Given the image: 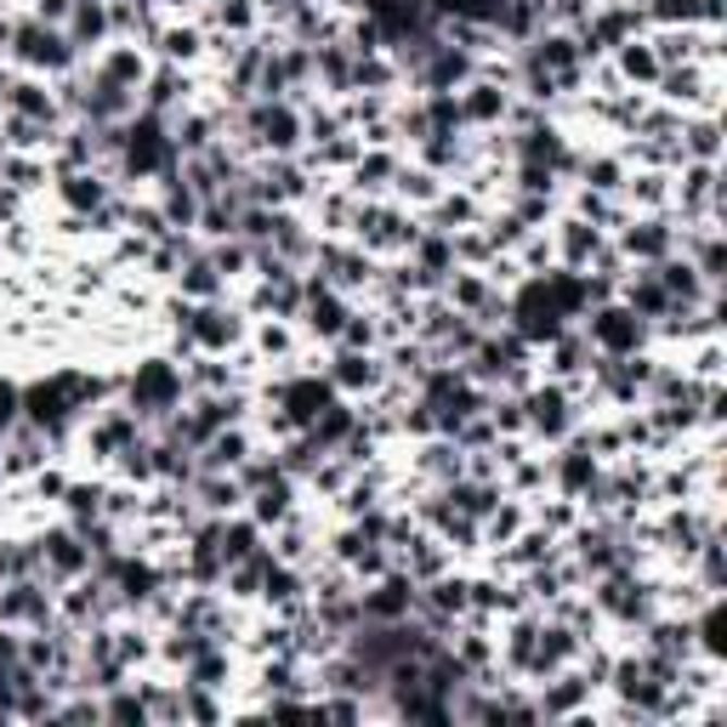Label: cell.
<instances>
[{
    "label": "cell",
    "instance_id": "obj_16",
    "mask_svg": "<svg viewBox=\"0 0 727 727\" xmlns=\"http://www.w3.org/2000/svg\"><path fill=\"white\" fill-rule=\"evenodd\" d=\"M216 290H222L216 262H211V256H193V262H188V273H183V296H199V302H211Z\"/></svg>",
    "mask_w": 727,
    "mask_h": 727
},
{
    "label": "cell",
    "instance_id": "obj_26",
    "mask_svg": "<svg viewBox=\"0 0 727 727\" xmlns=\"http://www.w3.org/2000/svg\"><path fill=\"white\" fill-rule=\"evenodd\" d=\"M68 12H74V0H35V17H40V23H52V29H58Z\"/></svg>",
    "mask_w": 727,
    "mask_h": 727
},
{
    "label": "cell",
    "instance_id": "obj_2",
    "mask_svg": "<svg viewBox=\"0 0 727 727\" xmlns=\"http://www.w3.org/2000/svg\"><path fill=\"white\" fill-rule=\"evenodd\" d=\"M58 619V603L52 591H46V580H7L0 586V625H29V631H40V625Z\"/></svg>",
    "mask_w": 727,
    "mask_h": 727
},
{
    "label": "cell",
    "instance_id": "obj_18",
    "mask_svg": "<svg viewBox=\"0 0 727 727\" xmlns=\"http://www.w3.org/2000/svg\"><path fill=\"white\" fill-rule=\"evenodd\" d=\"M597 245H603V239H597L591 222H568V234H563V256H568V267H580L586 256H597Z\"/></svg>",
    "mask_w": 727,
    "mask_h": 727
},
{
    "label": "cell",
    "instance_id": "obj_25",
    "mask_svg": "<svg viewBox=\"0 0 727 727\" xmlns=\"http://www.w3.org/2000/svg\"><path fill=\"white\" fill-rule=\"evenodd\" d=\"M586 177H591L597 193H614V188H619V165H614V160H597V165H586Z\"/></svg>",
    "mask_w": 727,
    "mask_h": 727
},
{
    "label": "cell",
    "instance_id": "obj_8",
    "mask_svg": "<svg viewBox=\"0 0 727 727\" xmlns=\"http://www.w3.org/2000/svg\"><path fill=\"white\" fill-rule=\"evenodd\" d=\"M109 35V0H74L68 12V46L74 52H86V46H97Z\"/></svg>",
    "mask_w": 727,
    "mask_h": 727
},
{
    "label": "cell",
    "instance_id": "obj_27",
    "mask_svg": "<svg viewBox=\"0 0 727 727\" xmlns=\"http://www.w3.org/2000/svg\"><path fill=\"white\" fill-rule=\"evenodd\" d=\"M7 580H12V546L0 540V586H7Z\"/></svg>",
    "mask_w": 727,
    "mask_h": 727
},
{
    "label": "cell",
    "instance_id": "obj_14",
    "mask_svg": "<svg viewBox=\"0 0 727 727\" xmlns=\"http://www.w3.org/2000/svg\"><path fill=\"white\" fill-rule=\"evenodd\" d=\"M625 250H631V256L660 262L665 250H670V228H665V222H637V228L625 234Z\"/></svg>",
    "mask_w": 727,
    "mask_h": 727
},
{
    "label": "cell",
    "instance_id": "obj_15",
    "mask_svg": "<svg viewBox=\"0 0 727 727\" xmlns=\"http://www.w3.org/2000/svg\"><path fill=\"white\" fill-rule=\"evenodd\" d=\"M97 74H103V80H114V86H125V91H137L148 68H142V58L131 52V46H120V52L103 58V68H97Z\"/></svg>",
    "mask_w": 727,
    "mask_h": 727
},
{
    "label": "cell",
    "instance_id": "obj_19",
    "mask_svg": "<svg viewBox=\"0 0 727 727\" xmlns=\"http://www.w3.org/2000/svg\"><path fill=\"white\" fill-rule=\"evenodd\" d=\"M183 91H188V86H183V74H177V68H160V74H154V86H148V114L171 109Z\"/></svg>",
    "mask_w": 727,
    "mask_h": 727
},
{
    "label": "cell",
    "instance_id": "obj_21",
    "mask_svg": "<svg viewBox=\"0 0 727 727\" xmlns=\"http://www.w3.org/2000/svg\"><path fill=\"white\" fill-rule=\"evenodd\" d=\"M17 421H23V387L0 381V438H7V433H17Z\"/></svg>",
    "mask_w": 727,
    "mask_h": 727
},
{
    "label": "cell",
    "instance_id": "obj_1",
    "mask_svg": "<svg viewBox=\"0 0 727 727\" xmlns=\"http://www.w3.org/2000/svg\"><path fill=\"white\" fill-rule=\"evenodd\" d=\"M183 369H171L165 359H148V364H137V375H131V415H171L183 404Z\"/></svg>",
    "mask_w": 727,
    "mask_h": 727
},
{
    "label": "cell",
    "instance_id": "obj_20",
    "mask_svg": "<svg viewBox=\"0 0 727 727\" xmlns=\"http://www.w3.org/2000/svg\"><path fill=\"white\" fill-rule=\"evenodd\" d=\"M586 359H591V347H586L580 336H557V359H551V369H557V375H574V369H586Z\"/></svg>",
    "mask_w": 727,
    "mask_h": 727
},
{
    "label": "cell",
    "instance_id": "obj_24",
    "mask_svg": "<svg viewBox=\"0 0 727 727\" xmlns=\"http://www.w3.org/2000/svg\"><path fill=\"white\" fill-rule=\"evenodd\" d=\"M193 52H199V35H193V29H171V35H165V58H171V63H177V58H193Z\"/></svg>",
    "mask_w": 727,
    "mask_h": 727
},
{
    "label": "cell",
    "instance_id": "obj_23",
    "mask_svg": "<svg viewBox=\"0 0 727 727\" xmlns=\"http://www.w3.org/2000/svg\"><path fill=\"white\" fill-rule=\"evenodd\" d=\"M688 154H699L705 165L716 160V125H711V120H699L693 131H688Z\"/></svg>",
    "mask_w": 727,
    "mask_h": 727
},
{
    "label": "cell",
    "instance_id": "obj_9",
    "mask_svg": "<svg viewBox=\"0 0 727 727\" xmlns=\"http://www.w3.org/2000/svg\"><path fill=\"white\" fill-rule=\"evenodd\" d=\"M188 688H228V648L222 642H211V648H199V654L188 660V676H183Z\"/></svg>",
    "mask_w": 727,
    "mask_h": 727
},
{
    "label": "cell",
    "instance_id": "obj_4",
    "mask_svg": "<svg viewBox=\"0 0 727 727\" xmlns=\"http://www.w3.org/2000/svg\"><path fill=\"white\" fill-rule=\"evenodd\" d=\"M586 705H591V682H586L580 670L557 676V682H546V676H540V693H535L540 722H568V716H580Z\"/></svg>",
    "mask_w": 727,
    "mask_h": 727
},
{
    "label": "cell",
    "instance_id": "obj_12",
    "mask_svg": "<svg viewBox=\"0 0 727 727\" xmlns=\"http://www.w3.org/2000/svg\"><path fill=\"white\" fill-rule=\"evenodd\" d=\"M557 484H563V494H586L597 484V455H586V449H563L557 455Z\"/></svg>",
    "mask_w": 727,
    "mask_h": 727
},
{
    "label": "cell",
    "instance_id": "obj_10",
    "mask_svg": "<svg viewBox=\"0 0 727 727\" xmlns=\"http://www.w3.org/2000/svg\"><path fill=\"white\" fill-rule=\"evenodd\" d=\"M500 114H506V91L489 86V80L466 86V97H461V120H472V125H494Z\"/></svg>",
    "mask_w": 727,
    "mask_h": 727
},
{
    "label": "cell",
    "instance_id": "obj_3",
    "mask_svg": "<svg viewBox=\"0 0 727 727\" xmlns=\"http://www.w3.org/2000/svg\"><path fill=\"white\" fill-rule=\"evenodd\" d=\"M648 341V318L631 308H597L591 313V347H603V359H631Z\"/></svg>",
    "mask_w": 727,
    "mask_h": 727
},
{
    "label": "cell",
    "instance_id": "obj_6",
    "mask_svg": "<svg viewBox=\"0 0 727 727\" xmlns=\"http://www.w3.org/2000/svg\"><path fill=\"white\" fill-rule=\"evenodd\" d=\"M568 421H574V410H568V392L563 387H540V392L523 398V426H535L540 438H563Z\"/></svg>",
    "mask_w": 727,
    "mask_h": 727
},
{
    "label": "cell",
    "instance_id": "obj_11",
    "mask_svg": "<svg viewBox=\"0 0 727 727\" xmlns=\"http://www.w3.org/2000/svg\"><path fill=\"white\" fill-rule=\"evenodd\" d=\"M63 199L86 216V211H103L109 205V188H103L97 171H68V177H63Z\"/></svg>",
    "mask_w": 727,
    "mask_h": 727
},
{
    "label": "cell",
    "instance_id": "obj_17",
    "mask_svg": "<svg viewBox=\"0 0 727 727\" xmlns=\"http://www.w3.org/2000/svg\"><path fill=\"white\" fill-rule=\"evenodd\" d=\"M619 68L631 74V80H660V58H654V46H637V40H625L619 46Z\"/></svg>",
    "mask_w": 727,
    "mask_h": 727
},
{
    "label": "cell",
    "instance_id": "obj_5",
    "mask_svg": "<svg viewBox=\"0 0 727 727\" xmlns=\"http://www.w3.org/2000/svg\"><path fill=\"white\" fill-rule=\"evenodd\" d=\"M35 546H40V568L52 574V580H80V574L91 568V551H86L80 529H52Z\"/></svg>",
    "mask_w": 727,
    "mask_h": 727
},
{
    "label": "cell",
    "instance_id": "obj_7",
    "mask_svg": "<svg viewBox=\"0 0 727 727\" xmlns=\"http://www.w3.org/2000/svg\"><path fill=\"white\" fill-rule=\"evenodd\" d=\"M324 375H330V387H336V392H364V387L381 381V364H375L369 353H353V347H341V359L324 369Z\"/></svg>",
    "mask_w": 727,
    "mask_h": 727
},
{
    "label": "cell",
    "instance_id": "obj_22",
    "mask_svg": "<svg viewBox=\"0 0 727 727\" xmlns=\"http://www.w3.org/2000/svg\"><path fill=\"white\" fill-rule=\"evenodd\" d=\"M392 160L387 154H369V160H359V171H353V177H359V188H381V177H392Z\"/></svg>",
    "mask_w": 727,
    "mask_h": 727
},
{
    "label": "cell",
    "instance_id": "obj_13",
    "mask_svg": "<svg viewBox=\"0 0 727 727\" xmlns=\"http://www.w3.org/2000/svg\"><path fill=\"white\" fill-rule=\"evenodd\" d=\"M631 296V313H642V318H660V313H670L676 302L665 296V285H660V273H637V285L625 290Z\"/></svg>",
    "mask_w": 727,
    "mask_h": 727
}]
</instances>
